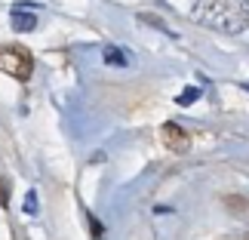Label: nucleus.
Returning a JSON list of instances; mask_svg holds the SVG:
<instances>
[{
  "mask_svg": "<svg viewBox=\"0 0 249 240\" xmlns=\"http://www.w3.org/2000/svg\"><path fill=\"white\" fill-rule=\"evenodd\" d=\"M194 18L213 31L240 34L249 28V0H197Z\"/></svg>",
  "mask_w": 249,
  "mask_h": 240,
  "instance_id": "f257e3e1",
  "label": "nucleus"
},
{
  "mask_svg": "<svg viewBox=\"0 0 249 240\" xmlns=\"http://www.w3.org/2000/svg\"><path fill=\"white\" fill-rule=\"evenodd\" d=\"M0 71L9 74L13 80H31V74H34V59H31V53L22 50V46H16V43H6V46H0Z\"/></svg>",
  "mask_w": 249,
  "mask_h": 240,
  "instance_id": "f03ea898",
  "label": "nucleus"
},
{
  "mask_svg": "<svg viewBox=\"0 0 249 240\" xmlns=\"http://www.w3.org/2000/svg\"><path fill=\"white\" fill-rule=\"evenodd\" d=\"M160 136H163V145H166L169 151H176V154H185V151L191 148V136L178 127V123H163Z\"/></svg>",
  "mask_w": 249,
  "mask_h": 240,
  "instance_id": "7ed1b4c3",
  "label": "nucleus"
},
{
  "mask_svg": "<svg viewBox=\"0 0 249 240\" xmlns=\"http://www.w3.org/2000/svg\"><path fill=\"white\" fill-rule=\"evenodd\" d=\"M9 22H13V31H34L37 28V13H31L28 3H16Z\"/></svg>",
  "mask_w": 249,
  "mask_h": 240,
  "instance_id": "20e7f679",
  "label": "nucleus"
},
{
  "mask_svg": "<svg viewBox=\"0 0 249 240\" xmlns=\"http://www.w3.org/2000/svg\"><path fill=\"white\" fill-rule=\"evenodd\" d=\"M132 59H129V53H123V50H117V46H108L105 50V65H114V68H126Z\"/></svg>",
  "mask_w": 249,
  "mask_h": 240,
  "instance_id": "39448f33",
  "label": "nucleus"
},
{
  "mask_svg": "<svg viewBox=\"0 0 249 240\" xmlns=\"http://www.w3.org/2000/svg\"><path fill=\"white\" fill-rule=\"evenodd\" d=\"M139 18H142V22H145V25H157V28H160V31H163V34H169V37H172V34H176V31H169V28H166L163 22H160V18H157V16H148V13H145V16H139Z\"/></svg>",
  "mask_w": 249,
  "mask_h": 240,
  "instance_id": "423d86ee",
  "label": "nucleus"
},
{
  "mask_svg": "<svg viewBox=\"0 0 249 240\" xmlns=\"http://www.w3.org/2000/svg\"><path fill=\"white\" fill-rule=\"evenodd\" d=\"M197 95H200V90H194V86H191V90H185V92L178 95V105H188V102H194Z\"/></svg>",
  "mask_w": 249,
  "mask_h": 240,
  "instance_id": "0eeeda50",
  "label": "nucleus"
},
{
  "mask_svg": "<svg viewBox=\"0 0 249 240\" xmlns=\"http://www.w3.org/2000/svg\"><path fill=\"white\" fill-rule=\"evenodd\" d=\"M25 209H28V213H34V209H37V194H34V191H31V194H28V200H25Z\"/></svg>",
  "mask_w": 249,
  "mask_h": 240,
  "instance_id": "6e6552de",
  "label": "nucleus"
},
{
  "mask_svg": "<svg viewBox=\"0 0 249 240\" xmlns=\"http://www.w3.org/2000/svg\"><path fill=\"white\" fill-rule=\"evenodd\" d=\"M228 206H231V209H237V213H243V200H237V197H228Z\"/></svg>",
  "mask_w": 249,
  "mask_h": 240,
  "instance_id": "1a4fd4ad",
  "label": "nucleus"
},
{
  "mask_svg": "<svg viewBox=\"0 0 249 240\" xmlns=\"http://www.w3.org/2000/svg\"><path fill=\"white\" fill-rule=\"evenodd\" d=\"M89 225H92V234H95V237H102V234H105V228H102L99 222H95V219H92V216H89Z\"/></svg>",
  "mask_w": 249,
  "mask_h": 240,
  "instance_id": "9d476101",
  "label": "nucleus"
}]
</instances>
